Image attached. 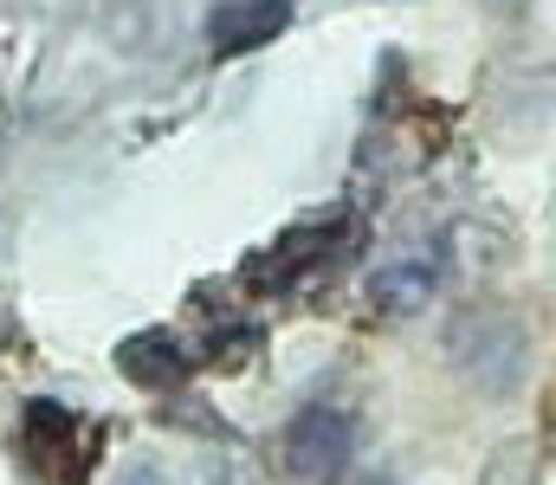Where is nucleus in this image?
<instances>
[{
    "label": "nucleus",
    "mask_w": 556,
    "mask_h": 485,
    "mask_svg": "<svg viewBox=\"0 0 556 485\" xmlns=\"http://www.w3.org/2000/svg\"><path fill=\"white\" fill-rule=\"evenodd\" d=\"M350 454H356V421H350V408H337V401L304 408V414L291 421V434H285V460H291V473H304V480H337V473L350 467Z\"/></svg>",
    "instance_id": "obj_1"
},
{
    "label": "nucleus",
    "mask_w": 556,
    "mask_h": 485,
    "mask_svg": "<svg viewBox=\"0 0 556 485\" xmlns=\"http://www.w3.org/2000/svg\"><path fill=\"white\" fill-rule=\"evenodd\" d=\"M427 292H433V266H427V259H415V266H389V272L369 279V305H376V311H415Z\"/></svg>",
    "instance_id": "obj_3"
},
{
    "label": "nucleus",
    "mask_w": 556,
    "mask_h": 485,
    "mask_svg": "<svg viewBox=\"0 0 556 485\" xmlns=\"http://www.w3.org/2000/svg\"><path fill=\"white\" fill-rule=\"evenodd\" d=\"M285 20H291V0H220L207 13V39L214 52H253L273 33H285Z\"/></svg>",
    "instance_id": "obj_2"
},
{
    "label": "nucleus",
    "mask_w": 556,
    "mask_h": 485,
    "mask_svg": "<svg viewBox=\"0 0 556 485\" xmlns=\"http://www.w3.org/2000/svg\"><path fill=\"white\" fill-rule=\"evenodd\" d=\"M492 7H498V13H511V7H525V0H492Z\"/></svg>",
    "instance_id": "obj_4"
}]
</instances>
